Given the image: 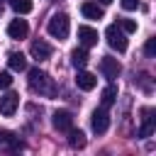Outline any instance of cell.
<instances>
[{"instance_id":"obj_1","label":"cell","mask_w":156,"mask_h":156,"mask_svg":"<svg viewBox=\"0 0 156 156\" xmlns=\"http://www.w3.org/2000/svg\"><path fill=\"white\" fill-rule=\"evenodd\" d=\"M29 88H32V93H39V95H56V85H54V80L44 73V71H39V68H32L29 71Z\"/></svg>"},{"instance_id":"obj_2","label":"cell","mask_w":156,"mask_h":156,"mask_svg":"<svg viewBox=\"0 0 156 156\" xmlns=\"http://www.w3.org/2000/svg\"><path fill=\"white\" fill-rule=\"evenodd\" d=\"M46 29H49V34H51L54 39H66V37H68V29H71L68 15H66V12H54L51 20H49V24H46Z\"/></svg>"},{"instance_id":"obj_3","label":"cell","mask_w":156,"mask_h":156,"mask_svg":"<svg viewBox=\"0 0 156 156\" xmlns=\"http://www.w3.org/2000/svg\"><path fill=\"white\" fill-rule=\"evenodd\" d=\"M105 37H107V44H110V49H115V51H127V34L119 29V24H110L107 29H105Z\"/></svg>"},{"instance_id":"obj_4","label":"cell","mask_w":156,"mask_h":156,"mask_svg":"<svg viewBox=\"0 0 156 156\" xmlns=\"http://www.w3.org/2000/svg\"><path fill=\"white\" fill-rule=\"evenodd\" d=\"M90 124H93V132L95 134H105L107 127H110V115H107V107H98L90 117Z\"/></svg>"},{"instance_id":"obj_5","label":"cell","mask_w":156,"mask_h":156,"mask_svg":"<svg viewBox=\"0 0 156 156\" xmlns=\"http://www.w3.org/2000/svg\"><path fill=\"white\" fill-rule=\"evenodd\" d=\"M100 71H102V76H105L107 80H115V78H119L122 66H119L117 58H112V56H102V61H100Z\"/></svg>"},{"instance_id":"obj_6","label":"cell","mask_w":156,"mask_h":156,"mask_svg":"<svg viewBox=\"0 0 156 156\" xmlns=\"http://www.w3.org/2000/svg\"><path fill=\"white\" fill-rule=\"evenodd\" d=\"M17 105H20V95L17 93H5L2 98H0V115H5V117H12L15 112H17Z\"/></svg>"},{"instance_id":"obj_7","label":"cell","mask_w":156,"mask_h":156,"mask_svg":"<svg viewBox=\"0 0 156 156\" xmlns=\"http://www.w3.org/2000/svg\"><path fill=\"white\" fill-rule=\"evenodd\" d=\"M51 124H54V129H58V132H68V129L73 127V115H71L68 110H56V112L51 115Z\"/></svg>"},{"instance_id":"obj_8","label":"cell","mask_w":156,"mask_h":156,"mask_svg":"<svg viewBox=\"0 0 156 156\" xmlns=\"http://www.w3.org/2000/svg\"><path fill=\"white\" fill-rule=\"evenodd\" d=\"M156 129V117H154V110L151 107H144L141 110V127H139V136H151Z\"/></svg>"},{"instance_id":"obj_9","label":"cell","mask_w":156,"mask_h":156,"mask_svg":"<svg viewBox=\"0 0 156 156\" xmlns=\"http://www.w3.org/2000/svg\"><path fill=\"white\" fill-rule=\"evenodd\" d=\"M29 54H32L37 61H46V58L51 56V46H49L44 39H37V41H32V46H29Z\"/></svg>"},{"instance_id":"obj_10","label":"cell","mask_w":156,"mask_h":156,"mask_svg":"<svg viewBox=\"0 0 156 156\" xmlns=\"http://www.w3.org/2000/svg\"><path fill=\"white\" fill-rule=\"evenodd\" d=\"M7 34H10V39H24L29 34V27H27L24 20H12L7 24Z\"/></svg>"},{"instance_id":"obj_11","label":"cell","mask_w":156,"mask_h":156,"mask_svg":"<svg viewBox=\"0 0 156 156\" xmlns=\"http://www.w3.org/2000/svg\"><path fill=\"white\" fill-rule=\"evenodd\" d=\"M78 39H80V44L88 49V46L98 44V29H93V27H88V24H80V27H78Z\"/></svg>"},{"instance_id":"obj_12","label":"cell","mask_w":156,"mask_h":156,"mask_svg":"<svg viewBox=\"0 0 156 156\" xmlns=\"http://www.w3.org/2000/svg\"><path fill=\"white\" fill-rule=\"evenodd\" d=\"M80 12H83V17H88V20H102V17H105L102 5H98V2H83V5H80Z\"/></svg>"},{"instance_id":"obj_13","label":"cell","mask_w":156,"mask_h":156,"mask_svg":"<svg viewBox=\"0 0 156 156\" xmlns=\"http://www.w3.org/2000/svg\"><path fill=\"white\" fill-rule=\"evenodd\" d=\"M76 85H78L80 90H93V88L98 85V78H95L93 73H88V71H78V76H76Z\"/></svg>"},{"instance_id":"obj_14","label":"cell","mask_w":156,"mask_h":156,"mask_svg":"<svg viewBox=\"0 0 156 156\" xmlns=\"http://www.w3.org/2000/svg\"><path fill=\"white\" fill-rule=\"evenodd\" d=\"M71 63H73L76 68H83V66L88 63V51H85V46H78V49L71 51Z\"/></svg>"},{"instance_id":"obj_15","label":"cell","mask_w":156,"mask_h":156,"mask_svg":"<svg viewBox=\"0 0 156 156\" xmlns=\"http://www.w3.org/2000/svg\"><path fill=\"white\" fill-rule=\"evenodd\" d=\"M7 63H10L12 71H24V68H27V58H24V54H20V51H12V54L7 56Z\"/></svg>"},{"instance_id":"obj_16","label":"cell","mask_w":156,"mask_h":156,"mask_svg":"<svg viewBox=\"0 0 156 156\" xmlns=\"http://www.w3.org/2000/svg\"><path fill=\"white\" fill-rule=\"evenodd\" d=\"M68 144L73 146V149H83L85 146V134L80 132V129H68Z\"/></svg>"},{"instance_id":"obj_17","label":"cell","mask_w":156,"mask_h":156,"mask_svg":"<svg viewBox=\"0 0 156 156\" xmlns=\"http://www.w3.org/2000/svg\"><path fill=\"white\" fill-rule=\"evenodd\" d=\"M100 100H102V107H110V105L117 100V85H112V83H110V85L100 93Z\"/></svg>"},{"instance_id":"obj_18","label":"cell","mask_w":156,"mask_h":156,"mask_svg":"<svg viewBox=\"0 0 156 156\" xmlns=\"http://www.w3.org/2000/svg\"><path fill=\"white\" fill-rule=\"evenodd\" d=\"M2 144H7V149H12V151L22 146V144H20V139H17L12 132H5V129H0V146H2Z\"/></svg>"},{"instance_id":"obj_19","label":"cell","mask_w":156,"mask_h":156,"mask_svg":"<svg viewBox=\"0 0 156 156\" xmlns=\"http://www.w3.org/2000/svg\"><path fill=\"white\" fill-rule=\"evenodd\" d=\"M10 7L17 12V15H27V12H32V0H10Z\"/></svg>"},{"instance_id":"obj_20","label":"cell","mask_w":156,"mask_h":156,"mask_svg":"<svg viewBox=\"0 0 156 156\" xmlns=\"http://www.w3.org/2000/svg\"><path fill=\"white\" fill-rule=\"evenodd\" d=\"M117 24H119V29H122L124 34H132V32H136V22H134V20H127V17H124V20H119Z\"/></svg>"},{"instance_id":"obj_21","label":"cell","mask_w":156,"mask_h":156,"mask_svg":"<svg viewBox=\"0 0 156 156\" xmlns=\"http://www.w3.org/2000/svg\"><path fill=\"white\" fill-rule=\"evenodd\" d=\"M144 51H146V56H156V39H154V37H151V39H146Z\"/></svg>"},{"instance_id":"obj_22","label":"cell","mask_w":156,"mask_h":156,"mask_svg":"<svg viewBox=\"0 0 156 156\" xmlns=\"http://www.w3.org/2000/svg\"><path fill=\"white\" fill-rule=\"evenodd\" d=\"M10 83H12V76H10L7 71H0V90L10 88Z\"/></svg>"},{"instance_id":"obj_23","label":"cell","mask_w":156,"mask_h":156,"mask_svg":"<svg viewBox=\"0 0 156 156\" xmlns=\"http://www.w3.org/2000/svg\"><path fill=\"white\" fill-rule=\"evenodd\" d=\"M139 2H141V0H122V7H124V10H136Z\"/></svg>"},{"instance_id":"obj_24","label":"cell","mask_w":156,"mask_h":156,"mask_svg":"<svg viewBox=\"0 0 156 156\" xmlns=\"http://www.w3.org/2000/svg\"><path fill=\"white\" fill-rule=\"evenodd\" d=\"M100 2H102V5H110V2H112V0H100Z\"/></svg>"},{"instance_id":"obj_25","label":"cell","mask_w":156,"mask_h":156,"mask_svg":"<svg viewBox=\"0 0 156 156\" xmlns=\"http://www.w3.org/2000/svg\"><path fill=\"white\" fill-rule=\"evenodd\" d=\"M0 15H2V5H0Z\"/></svg>"},{"instance_id":"obj_26","label":"cell","mask_w":156,"mask_h":156,"mask_svg":"<svg viewBox=\"0 0 156 156\" xmlns=\"http://www.w3.org/2000/svg\"><path fill=\"white\" fill-rule=\"evenodd\" d=\"M0 2H2V0H0Z\"/></svg>"}]
</instances>
